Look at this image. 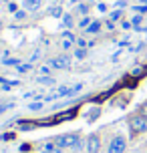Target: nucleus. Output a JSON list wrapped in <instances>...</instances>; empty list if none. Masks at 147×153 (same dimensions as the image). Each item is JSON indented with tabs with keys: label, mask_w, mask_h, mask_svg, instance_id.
Instances as JSON below:
<instances>
[{
	"label": "nucleus",
	"mask_w": 147,
	"mask_h": 153,
	"mask_svg": "<svg viewBox=\"0 0 147 153\" xmlns=\"http://www.w3.org/2000/svg\"><path fill=\"white\" fill-rule=\"evenodd\" d=\"M75 54H77V59H85V51H83V48H79V51H77V53H75Z\"/></svg>",
	"instance_id": "26"
},
{
	"label": "nucleus",
	"mask_w": 147,
	"mask_h": 153,
	"mask_svg": "<svg viewBox=\"0 0 147 153\" xmlns=\"http://www.w3.org/2000/svg\"><path fill=\"white\" fill-rule=\"evenodd\" d=\"M89 24H91V18H89V16H85V18H83V20L79 22V26H81V28H87Z\"/></svg>",
	"instance_id": "18"
},
{
	"label": "nucleus",
	"mask_w": 147,
	"mask_h": 153,
	"mask_svg": "<svg viewBox=\"0 0 147 153\" xmlns=\"http://www.w3.org/2000/svg\"><path fill=\"white\" fill-rule=\"evenodd\" d=\"M141 22H143V16H141V14H135V16L131 18L133 28H139V26H141Z\"/></svg>",
	"instance_id": "12"
},
{
	"label": "nucleus",
	"mask_w": 147,
	"mask_h": 153,
	"mask_svg": "<svg viewBox=\"0 0 147 153\" xmlns=\"http://www.w3.org/2000/svg\"><path fill=\"white\" fill-rule=\"evenodd\" d=\"M8 8H10V12H16V4L12 2V4H8Z\"/></svg>",
	"instance_id": "30"
},
{
	"label": "nucleus",
	"mask_w": 147,
	"mask_h": 153,
	"mask_svg": "<svg viewBox=\"0 0 147 153\" xmlns=\"http://www.w3.org/2000/svg\"><path fill=\"white\" fill-rule=\"evenodd\" d=\"M99 109L95 107V109H91V111H89V121H95V119H97V117H99Z\"/></svg>",
	"instance_id": "13"
},
{
	"label": "nucleus",
	"mask_w": 147,
	"mask_h": 153,
	"mask_svg": "<svg viewBox=\"0 0 147 153\" xmlns=\"http://www.w3.org/2000/svg\"><path fill=\"white\" fill-rule=\"evenodd\" d=\"M129 127H131L133 133H145L147 131V117H143V115H135V117H131Z\"/></svg>",
	"instance_id": "1"
},
{
	"label": "nucleus",
	"mask_w": 147,
	"mask_h": 153,
	"mask_svg": "<svg viewBox=\"0 0 147 153\" xmlns=\"http://www.w3.org/2000/svg\"><path fill=\"white\" fill-rule=\"evenodd\" d=\"M18 125H20L22 129H32V127H34V123H26V121H20Z\"/></svg>",
	"instance_id": "23"
},
{
	"label": "nucleus",
	"mask_w": 147,
	"mask_h": 153,
	"mask_svg": "<svg viewBox=\"0 0 147 153\" xmlns=\"http://www.w3.org/2000/svg\"><path fill=\"white\" fill-rule=\"evenodd\" d=\"M48 12H50V14H53V16H61V14H62L61 6H54V8H50V10H48Z\"/></svg>",
	"instance_id": "20"
},
{
	"label": "nucleus",
	"mask_w": 147,
	"mask_h": 153,
	"mask_svg": "<svg viewBox=\"0 0 147 153\" xmlns=\"http://www.w3.org/2000/svg\"><path fill=\"white\" fill-rule=\"evenodd\" d=\"M48 73H50V67H47V65H45V67H40V75H45V76H47Z\"/></svg>",
	"instance_id": "25"
},
{
	"label": "nucleus",
	"mask_w": 147,
	"mask_h": 153,
	"mask_svg": "<svg viewBox=\"0 0 147 153\" xmlns=\"http://www.w3.org/2000/svg\"><path fill=\"white\" fill-rule=\"evenodd\" d=\"M0 83H4V85H8V81H4V79H2V76H0Z\"/></svg>",
	"instance_id": "32"
},
{
	"label": "nucleus",
	"mask_w": 147,
	"mask_h": 153,
	"mask_svg": "<svg viewBox=\"0 0 147 153\" xmlns=\"http://www.w3.org/2000/svg\"><path fill=\"white\" fill-rule=\"evenodd\" d=\"M101 30V22H97V20H93V22L87 26V32L89 34H95V32H99Z\"/></svg>",
	"instance_id": "10"
},
{
	"label": "nucleus",
	"mask_w": 147,
	"mask_h": 153,
	"mask_svg": "<svg viewBox=\"0 0 147 153\" xmlns=\"http://www.w3.org/2000/svg\"><path fill=\"white\" fill-rule=\"evenodd\" d=\"M79 12H81V14H87V12H89V8H87L85 4H81V6H79Z\"/></svg>",
	"instance_id": "28"
},
{
	"label": "nucleus",
	"mask_w": 147,
	"mask_h": 153,
	"mask_svg": "<svg viewBox=\"0 0 147 153\" xmlns=\"http://www.w3.org/2000/svg\"><path fill=\"white\" fill-rule=\"evenodd\" d=\"M121 26H123V28H125V30H127V28H131V26H133V24H131V22H127V20H123V22H121Z\"/></svg>",
	"instance_id": "29"
},
{
	"label": "nucleus",
	"mask_w": 147,
	"mask_h": 153,
	"mask_svg": "<svg viewBox=\"0 0 147 153\" xmlns=\"http://www.w3.org/2000/svg\"><path fill=\"white\" fill-rule=\"evenodd\" d=\"M133 10H135L137 14H145V12H147V0H143V2L137 4V6H133Z\"/></svg>",
	"instance_id": "11"
},
{
	"label": "nucleus",
	"mask_w": 147,
	"mask_h": 153,
	"mask_svg": "<svg viewBox=\"0 0 147 153\" xmlns=\"http://www.w3.org/2000/svg\"><path fill=\"white\" fill-rule=\"evenodd\" d=\"M141 115H143V117H147V101L141 105Z\"/></svg>",
	"instance_id": "27"
},
{
	"label": "nucleus",
	"mask_w": 147,
	"mask_h": 153,
	"mask_svg": "<svg viewBox=\"0 0 147 153\" xmlns=\"http://www.w3.org/2000/svg\"><path fill=\"white\" fill-rule=\"evenodd\" d=\"M14 107V103H6V105H0V113L2 111H6V109H12Z\"/></svg>",
	"instance_id": "24"
},
{
	"label": "nucleus",
	"mask_w": 147,
	"mask_h": 153,
	"mask_svg": "<svg viewBox=\"0 0 147 153\" xmlns=\"http://www.w3.org/2000/svg\"><path fill=\"white\" fill-rule=\"evenodd\" d=\"M62 24L69 28V26H73V16L71 14H65V18H62Z\"/></svg>",
	"instance_id": "14"
},
{
	"label": "nucleus",
	"mask_w": 147,
	"mask_h": 153,
	"mask_svg": "<svg viewBox=\"0 0 147 153\" xmlns=\"http://www.w3.org/2000/svg\"><path fill=\"white\" fill-rule=\"evenodd\" d=\"M30 69H32L30 62H28V65H18V73H28Z\"/></svg>",
	"instance_id": "15"
},
{
	"label": "nucleus",
	"mask_w": 147,
	"mask_h": 153,
	"mask_svg": "<svg viewBox=\"0 0 147 153\" xmlns=\"http://www.w3.org/2000/svg\"><path fill=\"white\" fill-rule=\"evenodd\" d=\"M71 117H75V111H67V113H62V115H56L50 123H56V121H67V119H71Z\"/></svg>",
	"instance_id": "9"
},
{
	"label": "nucleus",
	"mask_w": 147,
	"mask_h": 153,
	"mask_svg": "<svg viewBox=\"0 0 147 153\" xmlns=\"http://www.w3.org/2000/svg\"><path fill=\"white\" fill-rule=\"evenodd\" d=\"M40 153H61V145L59 143H47Z\"/></svg>",
	"instance_id": "7"
},
{
	"label": "nucleus",
	"mask_w": 147,
	"mask_h": 153,
	"mask_svg": "<svg viewBox=\"0 0 147 153\" xmlns=\"http://www.w3.org/2000/svg\"><path fill=\"white\" fill-rule=\"evenodd\" d=\"M40 4H42V0H24V6H26V10H39Z\"/></svg>",
	"instance_id": "8"
},
{
	"label": "nucleus",
	"mask_w": 147,
	"mask_h": 153,
	"mask_svg": "<svg viewBox=\"0 0 147 153\" xmlns=\"http://www.w3.org/2000/svg\"><path fill=\"white\" fill-rule=\"evenodd\" d=\"M75 40H77V38L73 36L71 32H65V34H62V48H71Z\"/></svg>",
	"instance_id": "6"
},
{
	"label": "nucleus",
	"mask_w": 147,
	"mask_h": 153,
	"mask_svg": "<svg viewBox=\"0 0 147 153\" xmlns=\"http://www.w3.org/2000/svg\"><path fill=\"white\" fill-rule=\"evenodd\" d=\"M40 107H42V103H40V101H36V103H30V105H28V109H32V111H39Z\"/></svg>",
	"instance_id": "21"
},
{
	"label": "nucleus",
	"mask_w": 147,
	"mask_h": 153,
	"mask_svg": "<svg viewBox=\"0 0 147 153\" xmlns=\"http://www.w3.org/2000/svg\"><path fill=\"white\" fill-rule=\"evenodd\" d=\"M39 83H42V85H53V79H50V76H45V75H42V76L39 79Z\"/></svg>",
	"instance_id": "19"
},
{
	"label": "nucleus",
	"mask_w": 147,
	"mask_h": 153,
	"mask_svg": "<svg viewBox=\"0 0 147 153\" xmlns=\"http://www.w3.org/2000/svg\"><path fill=\"white\" fill-rule=\"evenodd\" d=\"M109 18H111V20H119V18H121V10L117 8L115 12H111V14H109Z\"/></svg>",
	"instance_id": "17"
},
{
	"label": "nucleus",
	"mask_w": 147,
	"mask_h": 153,
	"mask_svg": "<svg viewBox=\"0 0 147 153\" xmlns=\"http://www.w3.org/2000/svg\"><path fill=\"white\" fill-rule=\"evenodd\" d=\"M28 149H30V145H26V143H24V145L20 147V151H22V153H24V151H28Z\"/></svg>",
	"instance_id": "31"
},
{
	"label": "nucleus",
	"mask_w": 147,
	"mask_h": 153,
	"mask_svg": "<svg viewBox=\"0 0 147 153\" xmlns=\"http://www.w3.org/2000/svg\"><path fill=\"white\" fill-rule=\"evenodd\" d=\"M125 145H127L125 137L117 135V137L111 139V143H109V151H107V153H123V151H125Z\"/></svg>",
	"instance_id": "3"
},
{
	"label": "nucleus",
	"mask_w": 147,
	"mask_h": 153,
	"mask_svg": "<svg viewBox=\"0 0 147 153\" xmlns=\"http://www.w3.org/2000/svg\"><path fill=\"white\" fill-rule=\"evenodd\" d=\"M4 65H12V67H18L20 62L16 61V59H4Z\"/></svg>",
	"instance_id": "22"
},
{
	"label": "nucleus",
	"mask_w": 147,
	"mask_h": 153,
	"mask_svg": "<svg viewBox=\"0 0 147 153\" xmlns=\"http://www.w3.org/2000/svg\"><path fill=\"white\" fill-rule=\"evenodd\" d=\"M56 143H59L61 147H75V149H79V135H75V133H67V135H61Z\"/></svg>",
	"instance_id": "2"
},
{
	"label": "nucleus",
	"mask_w": 147,
	"mask_h": 153,
	"mask_svg": "<svg viewBox=\"0 0 147 153\" xmlns=\"http://www.w3.org/2000/svg\"><path fill=\"white\" fill-rule=\"evenodd\" d=\"M143 73H145V69H143V67H137V69H133V71H131V75H133V76H141Z\"/></svg>",
	"instance_id": "16"
},
{
	"label": "nucleus",
	"mask_w": 147,
	"mask_h": 153,
	"mask_svg": "<svg viewBox=\"0 0 147 153\" xmlns=\"http://www.w3.org/2000/svg\"><path fill=\"white\" fill-rule=\"evenodd\" d=\"M99 147H101L99 137H97V135H91L89 141H87V151H89V153H97V151H99Z\"/></svg>",
	"instance_id": "5"
},
{
	"label": "nucleus",
	"mask_w": 147,
	"mask_h": 153,
	"mask_svg": "<svg viewBox=\"0 0 147 153\" xmlns=\"http://www.w3.org/2000/svg\"><path fill=\"white\" fill-rule=\"evenodd\" d=\"M50 67H54V69H61V71H67V69L71 67V61H69V56L61 54V56H56V59H53V61H50Z\"/></svg>",
	"instance_id": "4"
}]
</instances>
